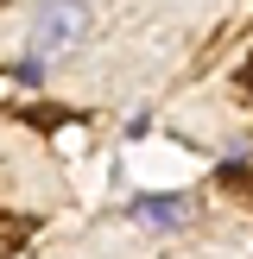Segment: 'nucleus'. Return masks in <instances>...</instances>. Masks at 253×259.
I'll list each match as a JSON object with an SVG mask.
<instances>
[{
	"label": "nucleus",
	"mask_w": 253,
	"mask_h": 259,
	"mask_svg": "<svg viewBox=\"0 0 253 259\" xmlns=\"http://www.w3.org/2000/svg\"><path fill=\"white\" fill-rule=\"evenodd\" d=\"M82 32H89V7L82 0H38L25 45H32V57H57V51L82 45Z\"/></svg>",
	"instance_id": "obj_1"
},
{
	"label": "nucleus",
	"mask_w": 253,
	"mask_h": 259,
	"mask_svg": "<svg viewBox=\"0 0 253 259\" xmlns=\"http://www.w3.org/2000/svg\"><path fill=\"white\" fill-rule=\"evenodd\" d=\"M196 215V196L171 190V196H133L126 202V222H146V228H184Z\"/></svg>",
	"instance_id": "obj_2"
}]
</instances>
